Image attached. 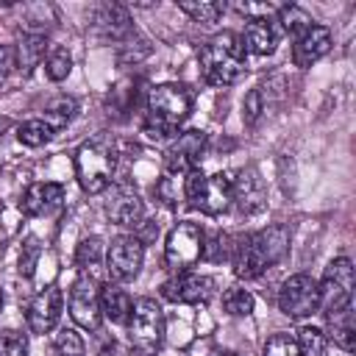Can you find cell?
Segmentation results:
<instances>
[{
    "instance_id": "14",
    "label": "cell",
    "mask_w": 356,
    "mask_h": 356,
    "mask_svg": "<svg viewBox=\"0 0 356 356\" xmlns=\"http://www.w3.org/2000/svg\"><path fill=\"white\" fill-rule=\"evenodd\" d=\"M61 306H64V295L56 284H47L44 289H39L28 306V328L33 334H47L56 328L58 317H61Z\"/></svg>"
},
{
    "instance_id": "32",
    "label": "cell",
    "mask_w": 356,
    "mask_h": 356,
    "mask_svg": "<svg viewBox=\"0 0 356 356\" xmlns=\"http://www.w3.org/2000/svg\"><path fill=\"white\" fill-rule=\"evenodd\" d=\"M53 356H86L81 334L75 328H61L53 342Z\"/></svg>"
},
{
    "instance_id": "30",
    "label": "cell",
    "mask_w": 356,
    "mask_h": 356,
    "mask_svg": "<svg viewBox=\"0 0 356 356\" xmlns=\"http://www.w3.org/2000/svg\"><path fill=\"white\" fill-rule=\"evenodd\" d=\"M298 348H300V356H325V348H328V339L320 328H300L298 331Z\"/></svg>"
},
{
    "instance_id": "10",
    "label": "cell",
    "mask_w": 356,
    "mask_h": 356,
    "mask_svg": "<svg viewBox=\"0 0 356 356\" xmlns=\"http://www.w3.org/2000/svg\"><path fill=\"white\" fill-rule=\"evenodd\" d=\"M278 309L292 317V320H303V317H312L317 309H320V289H317V281L306 273H298V275H289L281 289H278Z\"/></svg>"
},
{
    "instance_id": "5",
    "label": "cell",
    "mask_w": 356,
    "mask_h": 356,
    "mask_svg": "<svg viewBox=\"0 0 356 356\" xmlns=\"http://www.w3.org/2000/svg\"><path fill=\"white\" fill-rule=\"evenodd\" d=\"M128 342L136 356H156L164 342V312L153 298H139L128 314Z\"/></svg>"
},
{
    "instance_id": "23",
    "label": "cell",
    "mask_w": 356,
    "mask_h": 356,
    "mask_svg": "<svg viewBox=\"0 0 356 356\" xmlns=\"http://www.w3.org/2000/svg\"><path fill=\"white\" fill-rule=\"evenodd\" d=\"M44 47H47V39H44V36H36V33L22 36V42L14 47V53H17V67H19L22 75H28V72L44 58Z\"/></svg>"
},
{
    "instance_id": "37",
    "label": "cell",
    "mask_w": 356,
    "mask_h": 356,
    "mask_svg": "<svg viewBox=\"0 0 356 356\" xmlns=\"http://www.w3.org/2000/svg\"><path fill=\"white\" fill-rule=\"evenodd\" d=\"M261 111H264V97H261L259 89H250V92L245 95V103H242V120H245L248 125H253V122L261 117Z\"/></svg>"
},
{
    "instance_id": "9",
    "label": "cell",
    "mask_w": 356,
    "mask_h": 356,
    "mask_svg": "<svg viewBox=\"0 0 356 356\" xmlns=\"http://www.w3.org/2000/svg\"><path fill=\"white\" fill-rule=\"evenodd\" d=\"M70 317L75 325L86 328V331H97L100 328V284L89 270H81V275L72 281L70 286Z\"/></svg>"
},
{
    "instance_id": "7",
    "label": "cell",
    "mask_w": 356,
    "mask_h": 356,
    "mask_svg": "<svg viewBox=\"0 0 356 356\" xmlns=\"http://www.w3.org/2000/svg\"><path fill=\"white\" fill-rule=\"evenodd\" d=\"M203 228L197 222H178L170 234H167V242H164V264L167 270L175 275V273H189L197 259H203Z\"/></svg>"
},
{
    "instance_id": "11",
    "label": "cell",
    "mask_w": 356,
    "mask_h": 356,
    "mask_svg": "<svg viewBox=\"0 0 356 356\" xmlns=\"http://www.w3.org/2000/svg\"><path fill=\"white\" fill-rule=\"evenodd\" d=\"M142 261H145V245L139 236L122 234V236L111 239V245L106 250V270L114 284L136 278L142 270Z\"/></svg>"
},
{
    "instance_id": "25",
    "label": "cell",
    "mask_w": 356,
    "mask_h": 356,
    "mask_svg": "<svg viewBox=\"0 0 356 356\" xmlns=\"http://www.w3.org/2000/svg\"><path fill=\"white\" fill-rule=\"evenodd\" d=\"M184 175L186 172H170V170L161 172L159 184H156V197L167 209H178L184 203Z\"/></svg>"
},
{
    "instance_id": "16",
    "label": "cell",
    "mask_w": 356,
    "mask_h": 356,
    "mask_svg": "<svg viewBox=\"0 0 356 356\" xmlns=\"http://www.w3.org/2000/svg\"><path fill=\"white\" fill-rule=\"evenodd\" d=\"M92 28L100 39H111V42H122L131 36V17L120 3H103L92 11Z\"/></svg>"
},
{
    "instance_id": "31",
    "label": "cell",
    "mask_w": 356,
    "mask_h": 356,
    "mask_svg": "<svg viewBox=\"0 0 356 356\" xmlns=\"http://www.w3.org/2000/svg\"><path fill=\"white\" fill-rule=\"evenodd\" d=\"M100 261H103V239H97V236L83 239V242L78 245V250H75V264H78V270H92V267H97Z\"/></svg>"
},
{
    "instance_id": "1",
    "label": "cell",
    "mask_w": 356,
    "mask_h": 356,
    "mask_svg": "<svg viewBox=\"0 0 356 356\" xmlns=\"http://www.w3.org/2000/svg\"><path fill=\"white\" fill-rule=\"evenodd\" d=\"M289 250V228L275 222L261 231H253L248 236H239L236 245H231V264L236 278H259L267 267H275Z\"/></svg>"
},
{
    "instance_id": "28",
    "label": "cell",
    "mask_w": 356,
    "mask_h": 356,
    "mask_svg": "<svg viewBox=\"0 0 356 356\" xmlns=\"http://www.w3.org/2000/svg\"><path fill=\"white\" fill-rule=\"evenodd\" d=\"M253 306H256L253 295L248 289H242V286H234V289H228L222 295V309L231 317H248V314H253Z\"/></svg>"
},
{
    "instance_id": "21",
    "label": "cell",
    "mask_w": 356,
    "mask_h": 356,
    "mask_svg": "<svg viewBox=\"0 0 356 356\" xmlns=\"http://www.w3.org/2000/svg\"><path fill=\"white\" fill-rule=\"evenodd\" d=\"M239 39H242V47L250 50L253 56H270L275 50V28L261 17L248 19L245 33Z\"/></svg>"
},
{
    "instance_id": "2",
    "label": "cell",
    "mask_w": 356,
    "mask_h": 356,
    "mask_svg": "<svg viewBox=\"0 0 356 356\" xmlns=\"http://www.w3.org/2000/svg\"><path fill=\"white\" fill-rule=\"evenodd\" d=\"M192 111V92L184 83L153 86L145 103V134L150 139H170Z\"/></svg>"
},
{
    "instance_id": "34",
    "label": "cell",
    "mask_w": 356,
    "mask_h": 356,
    "mask_svg": "<svg viewBox=\"0 0 356 356\" xmlns=\"http://www.w3.org/2000/svg\"><path fill=\"white\" fill-rule=\"evenodd\" d=\"M261 356H300V348H298V339L292 334H273L264 342Z\"/></svg>"
},
{
    "instance_id": "6",
    "label": "cell",
    "mask_w": 356,
    "mask_h": 356,
    "mask_svg": "<svg viewBox=\"0 0 356 356\" xmlns=\"http://www.w3.org/2000/svg\"><path fill=\"white\" fill-rule=\"evenodd\" d=\"M75 175L86 195H100L111 186L114 153L106 142H83L75 153Z\"/></svg>"
},
{
    "instance_id": "24",
    "label": "cell",
    "mask_w": 356,
    "mask_h": 356,
    "mask_svg": "<svg viewBox=\"0 0 356 356\" xmlns=\"http://www.w3.org/2000/svg\"><path fill=\"white\" fill-rule=\"evenodd\" d=\"M75 111H78V106H75L72 97H58V100H53L50 106H44V114H42L39 120H42L53 134H58V131H64V128L72 122Z\"/></svg>"
},
{
    "instance_id": "18",
    "label": "cell",
    "mask_w": 356,
    "mask_h": 356,
    "mask_svg": "<svg viewBox=\"0 0 356 356\" xmlns=\"http://www.w3.org/2000/svg\"><path fill=\"white\" fill-rule=\"evenodd\" d=\"M234 203L242 214H256L264 209L267 192H264V184L256 170H242L234 178Z\"/></svg>"
},
{
    "instance_id": "38",
    "label": "cell",
    "mask_w": 356,
    "mask_h": 356,
    "mask_svg": "<svg viewBox=\"0 0 356 356\" xmlns=\"http://www.w3.org/2000/svg\"><path fill=\"white\" fill-rule=\"evenodd\" d=\"M17 67V53L11 44H0V81Z\"/></svg>"
},
{
    "instance_id": "41",
    "label": "cell",
    "mask_w": 356,
    "mask_h": 356,
    "mask_svg": "<svg viewBox=\"0 0 356 356\" xmlns=\"http://www.w3.org/2000/svg\"><path fill=\"white\" fill-rule=\"evenodd\" d=\"M211 356H234V353H231V350H214Z\"/></svg>"
},
{
    "instance_id": "42",
    "label": "cell",
    "mask_w": 356,
    "mask_h": 356,
    "mask_svg": "<svg viewBox=\"0 0 356 356\" xmlns=\"http://www.w3.org/2000/svg\"><path fill=\"white\" fill-rule=\"evenodd\" d=\"M0 312H3V289H0Z\"/></svg>"
},
{
    "instance_id": "12",
    "label": "cell",
    "mask_w": 356,
    "mask_h": 356,
    "mask_svg": "<svg viewBox=\"0 0 356 356\" xmlns=\"http://www.w3.org/2000/svg\"><path fill=\"white\" fill-rule=\"evenodd\" d=\"M206 147V134L203 131H184L178 134L167 150H164V170L170 172H189L197 167L200 156Z\"/></svg>"
},
{
    "instance_id": "35",
    "label": "cell",
    "mask_w": 356,
    "mask_h": 356,
    "mask_svg": "<svg viewBox=\"0 0 356 356\" xmlns=\"http://www.w3.org/2000/svg\"><path fill=\"white\" fill-rule=\"evenodd\" d=\"M39 253H42V245L36 236H25L22 248H19V275L31 278L33 270H36V261H39Z\"/></svg>"
},
{
    "instance_id": "13",
    "label": "cell",
    "mask_w": 356,
    "mask_h": 356,
    "mask_svg": "<svg viewBox=\"0 0 356 356\" xmlns=\"http://www.w3.org/2000/svg\"><path fill=\"white\" fill-rule=\"evenodd\" d=\"M161 295L172 303H206L214 295V281L197 273H175L170 281L161 284Z\"/></svg>"
},
{
    "instance_id": "3",
    "label": "cell",
    "mask_w": 356,
    "mask_h": 356,
    "mask_svg": "<svg viewBox=\"0 0 356 356\" xmlns=\"http://www.w3.org/2000/svg\"><path fill=\"white\" fill-rule=\"evenodd\" d=\"M200 72L211 86H231L245 75V47L239 33L222 31L214 33L197 53Z\"/></svg>"
},
{
    "instance_id": "8",
    "label": "cell",
    "mask_w": 356,
    "mask_h": 356,
    "mask_svg": "<svg viewBox=\"0 0 356 356\" xmlns=\"http://www.w3.org/2000/svg\"><path fill=\"white\" fill-rule=\"evenodd\" d=\"M353 286H356V275H353L350 259H334L325 267V273H323V278L317 284L320 309H325L328 314L348 309L350 300H353Z\"/></svg>"
},
{
    "instance_id": "26",
    "label": "cell",
    "mask_w": 356,
    "mask_h": 356,
    "mask_svg": "<svg viewBox=\"0 0 356 356\" xmlns=\"http://www.w3.org/2000/svg\"><path fill=\"white\" fill-rule=\"evenodd\" d=\"M278 22H281V31L289 33V36H295V39H298L303 31H309V28L314 25L312 14L303 11L300 6H281V8H278Z\"/></svg>"
},
{
    "instance_id": "22",
    "label": "cell",
    "mask_w": 356,
    "mask_h": 356,
    "mask_svg": "<svg viewBox=\"0 0 356 356\" xmlns=\"http://www.w3.org/2000/svg\"><path fill=\"white\" fill-rule=\"evenodd\" d=\"M325 339H331L334 345H339L345 353H353L356 348V325H353V309H342L328 314V334Z\"/></svg>"
},
{
    "instance_id": "36",
    "label": "cell",
    "mask_w": 356,
    "mask_h": 356,
    "mask_svg": "<svg viewBox=\"0 0 356 356\" xmlns=\"http://www.w3.org/2000/svg\"><path fill=\"white\" fill-rule=\"evenodd\" d=\"M0 350L3 356H28V337L17 328L0 331Z\"/></svg>"
},
{
    "instance_id": "27",
    "label": "cell",
    "mask_w": 356,
    "mask_h": 356,
    "mask_svg": "<svg viewBox=\"0 0 356 356\" xmlns=\"http://www.w3.org/2000/svg\"><path fill=\"white\" fill-rule=\"evenodd\" d=\"M178 8L184 14H189L195 22H203V25H211L225 14V6L222 3H211V0H181Z\"/></svg>"
},
{
    "instance_id": "43",
    "label": "cell",
    "mask_w": 356,
    "mask_h": 356,
    "mask_svg": "<svg viewBox=\"0 0 356 356\" xmlns=\"http://www.w3.org/2000/svg\"><path fill=\"white\" fill-rule=\"evenodd\" d=\"M348 356H350V353H348Z\"/></svg>"
},
{
    "instance_id": "40",
    "label": "cell",
    "mask_w": 356,
    "mask_h": 356,
    "mask_svg": "<svg viewBox=\"0 0 356 356\" xmlns=\"http://www.w3.org/2000/svg\"><path fill=\"white\" fill-rule=\"evenodd\" d=\"M8 125H11V122H8V120H6V117H0V134H3V131H6V128H8Z\"/></svg>"
},
{
    "instance_id": "39",
    "label": "cell",
    "mask_w": 356,
    "mask_h": 356,
    "mask_svg": "<svg viewBox=\"0 0 356 356\" xmlns=\"http://www.w3.org/2000/svg\"><path fill=\"white\" fill-rule=\"evenodd\" d=\"M97 356H117V350H114V348H103Z\"/></svg>"
},
{
    "instance_id": "17",
    "label": "cell",
    "mask_w": 356,
    "mask_h": 356,
    "mask_svg": "<svg viewBox=\"0 0 356 356\" xmlns=\"http://www.w3.org/2000/svg\"><path fill=\"white\" fill-rule=\"evenodd\" d=\"M331 50V31L325 25H312L303 31L292 44V64L295 67H312Z\"/></svg>"
},
{
    "instance_id": "33",
    "label": "cell",
    "mask_w": 356,
    "mask_h": 356,
    "mask_svg": "<svg viewBox=\"0 0 356 356\" xmlns=\"http://www.w3.org/2000/svg\"><path fill=\"white\" fill-rule=\"evenodd\" d=\"M70 70H72L70 53H67L64 47H53V50L47 53V58H44V72H47V78H50V81H64V78L70 75Z\"/></svg>"
},
{
    "instance_id": "20",
    "label": "cell",
    "mask_w": 356,
    "mask_h": 356,
    "mask_svg": "<svg viewBox=\"0 0 356 356\" xmlns=\"http://www.w3.org/2000/svg\"><path fill=\"white\" fill-rule=\"evenodd\" d=\"M131 309H134V300H131V295L122 286H117L111 281L100 286V314L106 320H111V323H128Z\"/></svg>"
},
{
    "instance_id": "29",
    "label": "cell",
    "mask_w": 356,
    "mask_h": 356,
    "mask_svg": "<svg viewBox=\"0 0 356 356\" xmlns=\"http://www.w3.org/2000/svg\"><path fill=\"white\" fill-rule=\"evenodd\" d=\"M53 136H56V134H53L42 120H28V122H22V125L17 128V139H19L25 147H42V145H47Z\"/></svg>"
},
{
    "instance_id": "19",
    "label": "cell",
    "mask_w": 356,
    "mask_h": 356,
    "mask_svg": "<svg viewBox=\"0 0 356 356\" xmlns=\"http://www.w3.org/2000/svg\"><path fill=\"white\" fill-rule=\"evenodd\" d=\"M64 197V186L56 184V181H39V184H31L19 200V211L25 217H39L44 211H50L53 206H58Z\"/></svg>"
},
{
    "instance_id": "15",
    "label": "cell",
    "mask_w": 356,
    "mask_h": 356,
    "mask_svg": "<svg viewBox=\"0 0 356 356\" xmlns=\"http://www.w3.org/2000/svg\"><path fill=\"white\" fill-rule=\"evenodd\" d=\"M106 214L114 225H122V228H134L142 214H145V203L139 197V192L131 186V184H117L108 189V197H106Z\"/></svg>"
},
{
    "instance_id": "4",
    "label": "cell",
    "mask_w": 356,
    "mask_h": 356,
    "mask_svg": "<svg viewBox=\"0 0 356 356\" xmlns=\"http://www.w3.org/2000/svg\"><path fill=\"white\" fill-rule=\"evenodd\" d=\"M184 200L209 217H217L234 203V178L228 172L206 175L200 167L184 175Z\"/></svg>"
}]
</instances>
